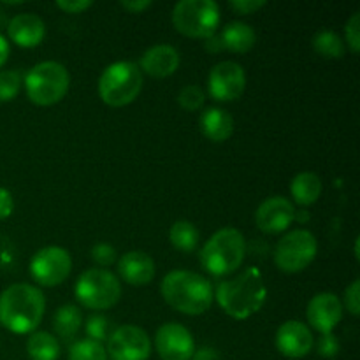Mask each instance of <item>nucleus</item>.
Wrapping results in <instances>:
<instances>
[{
  "mask_svg": "<svg viewBox=\"0 0 360 360\" xmlns=\"http://www.w3.org/2000/svg\"><path fill=\"white\" fill-rule=\"evenodd\" d=\"M246 241L238 229L225 227L214 232L200 252L204 269L213 276H227L239 269L245 260Z\"/></svg>",
  "mask_w": 360,
  "mask_h": 360,
  "instance_id": "nucleus-4",
  "label": "nucleus"
},
{
  "mask_svg": "<svg viewBox=\"0 0 360 360\" xmlns=\"http://www.w3.org/2000/svg\"><path fill=\"white\" fill-rule=\"evenodd\" d=\"M179 62L178 49L169 44H157L143 53L139 65L148 76L169 77L178 70Z\"/></svg>",
  "mask_w": 360,
  "mask_h": 360,
  "instance_id": "nucleus-17",
  "label": "nucleus"
},
{
  "mask_svg": "<svg viewBox=\"0 0 360 360\" xmlns=\"http://www.w3.org/2000/svg\"><path fill=\"white\" fill-rule=\"evenodd\" d=\"M27 352L30 360H58L60 343L49 333L37 330L32 333L27 341Z\"/></svg>",
  "mask_w": 360,
  "mask_h": 360,
  "instance_id": "nucleus-23",
  "label": "nucleus"
},
{
  "mask_svg": "<svg viewBox=\"0 0 360 360\" xmlns=\"http://www.w3.org/2000/svg\"><path fill=\"white\" fill-rule=\"evenodd\" d=\"M229 6L239 14H252L255 11L262 9L266 6V0H231Z\"/></svg>",
  "mask_w": 360,
  "mask_h": 360,
  "instance_id": "nucleus-35",
  "label": "nucleus"
},
{
  "mask_svg": "<svg viewBox=\"0 0 360 360\" xmlns=\"http://www.w3.org/2000/svg\"><path fill=\"white\" fill-rule=\"evenodd\" d=\"M69 70L58 62H41L25 76L27 97L37 105H53L69 91Z\"/></svg>",
  "mask_w": 360,
  "mask_h": 360,
  "instance_id": "nucleus-6",
  "label": "nucleus"
},
{
  "mask_svg": "<svg viewBox=\"0 0 360 360\" xmlns=\"http://www.w3.org/2000/svg\"><path fill=\"white\" fill-rule=\"evenodd\" d=\"M81 320L83 319H81L79 308L74 304H65L56 309L55 319H53V327H55V333L62 340H72L79 333Z\"/></svg>",
  "mask_w": 360,
  "mask_h": 360,
  "instance_id": "nucleus-24",
  "label": "nucleus"
},
{
  "mask_svg": "<svg viewBox=\"0 0 360 360\" xmlns=\"http://www.w3.org/2000/svg\"><path fill=\"white\" fill-rule=\"evenodd\" d=\"M316 350H319V355H322V357L333 359L340 354V341H338V338L333 333L322 334L319 345H316Z\"/></svg>",
  "mask_w": 360,
  "mask_h": 360,
  "instance_id": "nucleus-33",
  "label": "nucleus"
},
{
  "mask_svg": "<svg viewBox=\"0 0 360 360\" xmlns=\"http://www.w3.org/2000/svg\"><path fill=\"white\" fill-rule=\"evenodd\" d=\"M206 101V94L197 84H186L178 95V102L185 111H199Z\"/></svg>",
  "mask_w": 360,
  "mask_h": 360,
  "instance_id": "nucleus-29",
  "label": "nucleus"
},
{
  "mask_svg": "<svg viewBox=\"0 0 360 360\" xmlns=\"http://www.w3.org/2000/svg\"><path fill=\"white\" fill-rule=\"evenodd\" d=\"M69 360H108V354L102 343L91 340H81L69 350Z\"/></svg>",
  "mask_w": 360,
  "mask_h": 360,
  "instance_id": "nucleus-27",
  "label": "nucleus"
},
{
  "mask_svg": "<svg viewBox=\"0 0 360 360\" xmlns=\"http://www.w3.org/2000/svg\"><path fill=\"white\" fill-rule=\"evenodd\" d=\"M295 220L294 204L285 197H269L259 206L255 214L257 227L266 234H280Z\"/></svg>",
  "mask_w": 360,
  "mask_h": 360,
  "instance_id": "nucleus-14",
  "label": "nucleus"
},
{
  "mask_svg": "<svg viewBox=\"0 0 360 360\" xmlns=\"http://www.w3.org/2000/svg\"><path fill=\"white\" fill-rule=\"evenodd\" d=\"M267 288L262 273L257 267H248L236 278L225 280L217 288V301L229 316L246 320L264 306Z\"/></svg>",
  "mask_w": 360,
  "mask_h": 360,
  "instance_id": "nucleus-2",
  "label": "nucleus"
},
{
  "mask_svg": "<svg viewBox=\"0 0 360 360\" xmlns=\"http://www.w3.org/2000/svg\"><path fill=\"white\" fill-rule=\"evenodd\" d=\"M306 315L313 329L320 334H330L343 319V304L336 294L322 292L309 301Z\"/></svg>",
  "mask_w": 360,
  "mask_h": 360,
  "instance_id": "nucleus-15",
  "label": "nucleus"
},
{
  "mask_svg": "<svg viewBox=\"0 0 360 360\" xmlns=\"http://www.w3.org/2000/svg\"><path fill=\"white\" fill-rule=\"evenodd\" d=\"M290 193L299 206H311L322 193V179L315 172H299L292 179Z\"/></svg>",
  "mask_w": 360,
  "mask_h": 360,
  "instance_id": "nucleus-22",
  "label": "nucleus"
},
{
  "mask_svg": "<svg viewBox=\"0 0 360 360\" xmlns=\"http://www.w3.org/2000/svg\"><path fill=\"white\" fill-rule=\"evenodd\" d=\"M74 292L84 308L109 309L122 297V285L108 269H88L76 281Z\"/></svg>",
  "mask_w": 360,
  "mask_h": 360,
  "instance_id": "nucleus-8",
  "label": "nucleus"
},
{
  "mask_svg": "<svg viewBox=\"0 0 360 360\" xmlns=\"http://www.w3.org/2000/svg\"><path fill=\"white\" fill-rule=\"evenodd\" d=\"M23 77L18 70H0V102H11L20 94Z\"/></svg>",
  "mask_w": 360,
  "mask_h": 360,
  "instance_id": "nucleus-28",
  "label": "nucleus"
},
{
  "mask_svg": "<svg viewBox=\"0 0 360 360\" xmlns=\"http://www.w3.org/2000/svg\"><path fill=\"white\" fill-rule=\"evenodd\" d=\"M112 360H148L151 341L141 327L122 326L108 338V352Z\"/></svg>",
  "mask_w": 360,
  "mask_h": 360,
  "instance_id": "nucleus-11",
  "label": "nucleus"
},
{
  "mask_svg": "<svg viewBox=\"0 0 360 360\" xmlns=\"http://www.w3.org/2000/svg\"><path fill=\"white\" fill-rule=\"evenodd\" d=\"M56 7L69 14H79L86 11L88 7H91V2L90 0H60V2H56Z\"/></svg>",
  "mask_w": 360,
  "mask_h": 360,
  "instance_id": "nucleus-36",
  "label": "nucleus"
},
{
  "mask_svg": "<svg viewBox=\"0 0 360 360\" xmlns=\"http://www.w3.org/2000/svg\"><path fill=\"white\" fill-rule=\"evenodd\" d=\"M14 210L13 195H11L9 190L0 188V220H6V218L11 217Z\"/></svg>",
  "mask_w": 360,
  "mask_h": 360,
  "instance_id": "nucleus-37",
  "label": "nucleus"
},
{
  "mask_svg": "<svg viewBox=\"0 0 360 360\" xmlns=\"http://www.w3.org/2000/svg\"><path fill=\"white\" fill-rule=\"evenodd\" d=\"M199 123L202 136L213 143H224L234 134V118L221 108H207Z\"/></svg>",
  "mask_w": 360,
  "mask_h": 360,
  "instance_id": "nucleus-20",
  "label": "nucleus"
},
{
  "mask_svg": "<svg viewBox=\"0 0 360 360\" xmlns=\"http://www.w3.org/2000/svg\"><path fill=\"white\" fill-rule=\"evenodd\" d=\"M155 347L162 360H190L195 354L193 336L179 323H164L157 330Z\"/></svg>",
  "mask_w": 360,
  "mask_h": 360,
  "instance_id": "nucleus-13",
  "label": "nucleus"
},
{
  "mask_svg": "<svg viewBox=\"0 0 360 360\" xmlns=\"http://www.w3.org/2000/svg\"><path fill=\"white\" fill-rule=\"evenodd\" d=\"M224 49L232 53H246L255 46L257 35L250 25L241 23V21H232L221 30L220 34Z\"/></svg>",
  "mask_w": 360,
  "mask_h": 360,
  "instance_id": "nucleus-21",
  "label": "nucleus"
},
{
  "mask_svg": "<svg viewBox=\"0 0 360 360\" xmlns=\"http://www.w3.org/2000/svg\"><path fill=\"white\" fill-rule=\"evenodd\" d=\"M143 90V72L134 62H116L105 67L98 79V95L111 108H123Z\"/></svg>",
  "mask_w": 360,
  "mask_h": 360,
  "instance_id": "nucleus-5",
  "label": "nucleus"
},
{
  "mask_svg": "<svg viewBox=\"0 0 360 360\" xmlns=\"http://www.w3.org/2000/svg\"><path fill=\"white\" fill-rule=\"evenodd\" d=\"M9 39L21 48H35L42 42L46 34L44 21L32 13L16 14L7 25Z\"/></svg>",
  "mask_w": 360,
  "mask_h": 360,
  "instance_id": "nucleus-18",
  "label": "nucleus"
},
{
  "mask_svg": "<svg viewBox=\"0 0 360 360\" xmlns=\"http://www.w3.org/2000/svg\"><path fill=\"white\" fill-rule=\"evenodd\" d=\"M193 360H218L217 352L211 350V348H202L197 354H193Z\"/></svg>",
  "mask_w": 360,
  "mask_h": 360,
  "instance_id": "nucleus-40",
  "label": "nucleus"
},
{
  "mask_svg": "<svg viewBox=\"0 0 360 360\" xmlns=\"http://www.w3.org/2000/svg\"><path fill=\"white\" fill-rule=\"evenodd\" d=\"M169 239H171L172 246L176 250L183 253H190L199 245V231H197V227L192 221L179 220L171 227Z\"/></svg>",
  "mask_w": 360,
  "mask_h": 360,
  "instance_id": "nucleus-25",
  "label": "nucleus"
},
{
  "mask_svg": "<svg viewBox=\"0 0 360 360\" xmlns=\"http://www.w3.org/2000/svg\"><path fill=\"white\" fill-rule=\"evenodd\" d=\"M246 88V74L239 63L220 62L211 69L207 77L210 95L218 102L238 101Z\"/></svg>",
  "mask_w": 360,
  "mask_h": 360,
  "instance_id": "nucleus-12",
  "label": "nucleus"
},
{
  "mask_svg": "<svg viewBox=\"0 0 360 360\" xmlns=\"http://www.w3.org/2000/svg\"><path fill=\"white\" fill-rule=\"evenodd\" d=\"M108 330H109V322L104 319V316H90V319H88V323H86L88 340L102 343V341H105L109 338Z\"/></svg>",
  "mask_w": 360,
  "mask_h": 360,
  "instance_id": "nucleus-30",
  "label": "nucleus"
},
{
  "mask_svg": "<svg viewBox=\"0 0 360 360\" xmlns=\"http://www.w3.org/2000/svg\"><path fill=\"white\" fill-rule=\"evenodd\" d=\"M204 48H206L207 51H211V53L221 51V49H224V44H221L220 35L214 34V35H211V37H207L206 42H204Z\"/></svg>",
  "mask_w": 360,
  "mask_h": 360,
  "instance_id": "nucleus-39",
  "label": "nucleus"
},
{
  "mask_svg": "<svg viewBox=\"0 0 360 360\" xmlns=\"http://www.w3.org/2000/svg\"><path fill=\"white\" fill-rule=\"evenodd\" d=\"M44 294L34 285H11L0 294V323L14 334L34 333L44 316Z\"/></svg>",
  "mask_w": 360,
  "mask_h": 360,
  "instance_id": "nucleus-1",
  "label": "nucleus"
},
{
  "mask_svg": "<svg viewBox=\"0 0 360 360\" xmlns=\"http://www.w3.org/2000/svg\"><path fill=\"white\" fill-rule=\"evenodd\" d=\"M345 35H347L348 48L354 53H359L360 49V14H352L348 23L345 25Z\"/></svg>",
  "mask_w": 360,
  "mask_h": 360,
  "instance_id": "nucleus-31",
  "label": "nucleus"
},
{
  "mask_svg": "<svg viewBox=\"0 0 360 360\" xmlns=\"http://www.w3.org/2000/svg\"><path fill=\"white\" fill-rule=\"evenodd\" d=\"M313 334L299 320H288L281 323L276 333V348L281 355L288 359H301L311 352Z\"/></svg>",
  "mask_w": 360,
  "mask_h": 360,
  "instance_id": "nucleus-16",
  "label": "nucleus"
},
{
  "mask_svg": "<svg viewBox=\"0 0 360 360\" xmlns=\"http://www.w3.org/2000/svg\"><path fill=\"white\" fill-rule=\"evenodd\" d=\"M313 48L323 58H341L345 55V44L340 35L330 30H322L313 37Z\"/></svg>",
  "mask_w": 360,
  "mask_h": 360,
  "instance_id": "nucleus-26",
  "label": "nucleus"
},
{
  "mask_svg": "<svg viewBox=\"0 0 360 360\" xmlns=\"http://www.w3.org/2000/svg\"><path fill=\"white\" fill-rule=\"evenodd\" d=\"M172 25L186 37L207 39L217 34L220 7L213 0H181L172 9Z\"/></svg>",
  "mask_w": 360,
  "mask_h": 360,
  "instance_id": "nucleus-7",
  "label": "nucleus"
},
{
  "mask_svg": "<svg viewBox=\"0 0 360 360\" xmlns=\"http://www.w3.org/2000/svg\"><path fill=\"white\" fill-rule=\"evenodd\" d=\"M118 273L129 285H148L155 278V262L148 253L127 252L118 262Z\"/></svg>",
  "mask_w": 360,
  "mask_h": 360,
  "instance_id": "nucleus-19",
  "label": "nucleus"
},
{
  "mask_svg": "<svg viewBox=\"0 0 360 360\" xmlns=\"http://www.w3.org/2000/svg\"><path fill=\"white\" fill-rule=\"evenodd\" d=\"M164 301L183 315H202L213 302V287L200 274L192 271H172L160 285Z\"/></svg>",
  "mask_w": 360,
  "mask_h": 360,
  "instance_id": "nucleus-3",
  "label": "nucleus"
},
{
  "mask_svg": "<svg viewBox=\"0 0 360 360\" xmlns=\"http://www.w3.org/2000/svg\"><path fill=\"white\" fill-rule=\"evenodd\" d=\"M72 269V260L67 250L60 246H46L30 260L32 278L42 287H56L67 280Z\"/></svg>",
  "mask_w": 360,
  "mask_h": 360,
  "instance_id": "nucleus-10",
  "label": "nucleus"
},
{
  "mask_svg": "<svg viewBox=\"0 0 360 360\" xmlns=\"http://www.w3.org/2000/svg\"><path fill=\"white\" fill-rule=\"evenodd\" d=\"M120 6L123 7V9H127L129 13H143L144 9H148V7H151V0H122L120 2Z\"/></svg>",
  "mask_w": 360,
  "mask_h": 360,
  "instance_id": "nucleus-38",
  "label": "nucleus"
},
{
  "mask_svg": "<svg viewBox=\"0 0 360 360\" xmlns=\"http://www.w3.org/2000/svg\"><path fill=\"white\" fill-rule=\"evenodd\" d=\"M316 252H319V243L315 236L309 231L299 229L288 232L278 241L274 250V264L283 273H301L315 260Z\"/></svg>",
  "mask_w": 360,
  "mask_h": 360,
  "instance_id": "nucleus-9",
  "label": "nucleus"
},
{
  "mask_svg": "<svg viewBox=\"0 0 360 360\" xmlns=\"http://www.w3.org/2000/svg\"><path fill=\"white\" fill-rule=\"evenodd\" d=\"M345 306L354 316L360 315V280H355L345 290Z\"/></svg>",
  "mask_w": 360,
  "mask_h": 360,
  "instance_id": "nucleus-34",
  "label": "nucleus"
},
{
  "mask_svg": "<svg viewBox=\"0 0 360 360\" xmlns=\"http://www.w3.org/2000/svg\"><path fill=\"white\" fill-rule=\"evenodd\" d=\"M9 42L6 41L4 35H0V67L7 62V56H9Z\"/></svg>",
  "mask_w": 360,
  "mask_h": 360,
  "instance_id": "nucleus-41",
  "label": "nucleus"
},
{
  "mask_svg": "<svg viewBox=\"0 0 360 360\" xmlns=\"http://www.w3.org/2000/svg\"><path fill=\"white\" fill-rule=\"evenodd\" d=\"M91 259H94L98 266L108 267L111 266V264H115L116 250L112 248L111 245H108V243H98V245H95L94 248H91Z\"/></svg>",
  "mask_w": 360,
  "mask_h": 360,
  "instance_id": "nucleus-32",
  "label": "nucleus"
}]
</instances>
